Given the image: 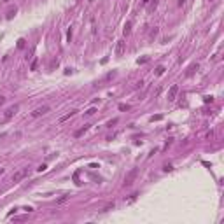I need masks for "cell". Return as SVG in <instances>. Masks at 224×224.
Wrapping results in <instances>:
<instances>
[{
	"instance_id": "1",
	"label": "cell",
	"mask_w": 224,
	"mask_h": 224,
	"mask_svg": "<svg viewBox=\"0 0 224 224\" xmlns=\"http://www.w3.org/2000/svg\"><path fill=\"white\" fill-rule=\"evenodd\" d=\"M124 51H126V42H124V40H117L116 42V49H114V54H116V56H123Z\"/></svg>"
},
{
	"instance_id": "2",
	"label": "cell",
	"mask_w": 224,
	"mask_h": 224,
	"mask_svg": "<svg viewBox=\"0 0 224 224\" xmlns=\"http://www.w3.org/2000/svg\"><path fill=\"white\" fill-rule=\"evenodd\" d=\"M137 173H138V170H137V168H133V170H131V172H130V173L124 177V187H130V186L133 184V180H135Z\"/></svg>"
},
{
	"instance_id": "3",
	"label": "cell",
	"mask_w": 224,
	"mask_h": 224,
	"mask_svg": "<svg viewBox=\"0 0 224 224\" xmlns=\"http://www.w3.org/2000/svg\"><path fill=\"white\" fill-rule=\"evenodd\" d=\"M28 175V168H23V170H18L14 175H12V182H21L25 177Z\"/></svg>"
},
{
	"instance_id": "4",
	"label": "cell",
	"mask_w": 224,
	"mask_h": 224,
	"mask_svg": "<svg viewBox=\"0 0 224 224\" xmlns=\"http://www.w3.org/2000/svg\"><path fill=\"white\" fill-rule=\"evenodd\" d=\"M177 95H179V86L173 84L172 88L168 89V102H173V100L177 98Z\"/></svg>"
},
{
	"instance_id": "5",
	"label": "cell",
	"mask_w": 224,
	"mask_h": 224,
	"mask_svg": "<svg viewBox=\"0 0 224 224\" xmlns=\"http://www.w3.org/2000/svg\"><path fill=\"white\" fill-rule=\"evenodd\" d=\"M47 112H49V107L47 105H42V107L35 109V110L32 112V116L33 117H40V116H44V114H47Z\"/></svg>"
},
{
	"instance_id": "6",
	"label": "cell",
	"mask_w": 224,
	"mask_h": 224,
	"mask_svg": "<svg viewBox=\"0 0 224 224\" xmlns=\"http://www.w3.org/2000/svg\"><path fill=\"white\" fill-rule=\"evenodd\" d=\"M18 110H20V105H12V107H9L7 110H5V114H4V117H5V119H11V117L14 116V114H16Z\"/></svg>"
},
{
	"instance_id": "7",
	"label": "cell",
	"mask_w": 224,
	"mask_h": 224,
	"mask_svg": "<svg viewBox=\"0 0 224 224\" xmlns=\"http://www.w3.org/2000/svg\"><path fill=\"white\" fill-rule=\"evenodd\" d=\"M89 126H91V124H84V126L81 128V130H77V131L74 133V137H75V138H79V137H82V135H84V133H86V131L89 130Z\"/></svg>"
},
{
	"instance_id": "8",
	"label": "cell",
	"mask_w": 224,
	"mask_h": 224,
	"mask_svg": "<svg viewBox=\"0 0 224 224\" xmlns=\"http://www.w3.org/2000/svg\"><path fill=\"white\" fill-rule=\"evenodd\" d=\"M156 7H158V0H149V7H147V11H149V12H152Z\"/></svg>"
},
{
	"instance_id": "9",
	"label": "cell",
	"mask_w": 224,
	"mask_h": 224,
	"mask_svg": "<svg viewBox=\"0 0 224 224\" xmlns=\"http://www.w3.org/2000/svg\"><path fill=\"white\" fill-rule=\"evenodd\" d=\"M196 70H198V63H194V65H191V67H189V70H187V74H186V75H187V77H189V75H193V74H194Z\"/></svg>"
},
{
	"instance_id": "10",
	"label": "cell",
	"mask_w": 224,
	"mask_h": 224,
	"mask_svg": "<svg viewBox=\"0 0 224 224\" xmlns=\"http://www.w3.org/2000/svg\"><path fill=\"white\" fill-rule=\"evenodd\" d=\"M68 198H70V194H63V196H60L58 200H56V205H61V203H65Z\"/></svg>"
},
{
	"instance_id": "11",
	"label": "cell",
	"mask_w": 224,
	"mask_h": 224,
	"mask_svg": "<svg viewBox=\"0 0 224 224\" xmlns=\"http://www.w3.org/2000/svg\"><path fill=\"white\" fill-rule=\"evenodd\" d=\"M114 207H116V203L112 201V203H107L103 208H102V212H109V210H114Z\"/></svg>"
},
{
	"instance_id": "12",
	"label": "cell",
	"mask_w": 224,
	"mask_h": 224,
	"mask_svg": "<svg viewBox=\"0 0 224 224\" xmlns=\"http://www.w3.org/2000/svg\"><path fill=\"white\" fill-rule=\"evenodd\" d=\"M75 112H77V110H70V112H68V114H65V116L61 117V119H60V121H61V123H63V121H67V119H70V117L74 116V114H75Z\"/></svg>"
},
{
	"instance_id": "13",
	"label": "cell",
	"mask_w": 224,
	"mask_h": 224,
	"mask_svg": "<svg viewBox=\"0 0 224 224\" xmlns=\"http://www.w3.org/2000/svg\"><path fill=\"white\" fill-rule=\"evenodd\" d=\"M130 32H131V21H128L124 25V35H130Z\"/></svg>"
},
{
	"instance_id": "14",
	"label": "cell",
	"mask_w": 224,
	"mask_h": 224,
	"mask_svg": "<svg viewBox=\"0 0 224 224\" xmlns=\"http://www.w3.org/2000/svg\"><path fill=\"white\" fill-rule=\"evenodd\" d=\"M14 14H16V7H14V9H11L9 12H7V20H12V18H14Z\"/></svg>"
},
{
	"instance_id": "15",
	"label": "cell",
	"mask_w": 224,
	"mask_h": 224,
	"mask_svg": "<svg viewBox=\"0 0 224 224\" xmlns=\"http://www.w3.org/2000/svg\"><path fill=\"white\" fill-rule=\"evenodd\" d=\"M165 74V67H158L156 68V75H163Z\"/></svg>"
},
{
	"instance_id": "16",
	"label": "cell",
	"mask_w": 224,
	"mask_h": 224,
	"mask_svg": "<svg viewBox=\"0 0 224 224\" xmlns=\"http://www.w3.org/2000/svg\"><path fill=\"white\" fill-rule=\"evenodd\" d=\"M119 110H130V105H124V103H121V105H119Z\"/></svg>"
},
{
	"instance_id": "17",
	"label": "cell",
	"mask_w": 224,
	"mask_h": 224,
	"mask_svg": "<svg viewBox=\"0 0 224 224\" xmlns=\"http://www.w3.org/2000/svg\"><path fill=\"white\" fill-rule=\"evenodd\" d=\"M18 47H25V39H20V40H18Z\"/></svg>"
},
{
	"instance_id": "18",
	"label": "cell",
	"mask_w": 224,
	"mask_h": 224,
	"mask_svg": "<svg viewBox=\"0 0 224 224\" xmlns=\"http://www.w3.org/2000/svg\"><path fill=\"white\" fill-rule=\"evenodd\" d=\"M114 75H116V72H109L107 75H105V79H107V81H109V79H112V77H114Z\"/></svg>"
},
{
	"instance_id": "19",
	"label": "cell",
	"mask_w": 224,
	"mask_h": 224,
	"mask_svg": "<svg viewBox=\"0 0 224 224\" xmlns=\"http://www.w3.org/2000/svg\"><path fill=\"white\" fill-rule=\"evenodd\" d=\"M37 65H39V61H37V60H35V61H33V63H32V70H37Z\"/></svg>"
},
{
	"instance_id": "20",
	"label": "cell",
	"mask_w": 224,
	"mask_h": 224,
	"mask_svg": "<svg viewBox=\"0 0 224 224\" xmlns=\"http://www.w3.org/2000/svg\"><path fill=\"white\" fill-rule=\"evenodd\" d=\"M95 112H96V110H95V109H89L88 112H86V114H88V116H93V114H95Z\"/></svg>"
},
{
	"instance_id": "21",
	"label": "cell",
	"mask_w": 224,
	"mask_h": 224,
	"mask_svg": "<svg viewBox=\"0 0 224 224\" xmlns=\"http://www.w3.org/2000/svg\"><path fill=\"white\" fill-rule=\"evenodd\" d=\"M163 170H165V172H170V170H172V166H170V165H165V166H163Z\"/></svg>"
},
{
	"instance_id": "22",
	"label": "cell",
	"mask_w": 224,
	"mask_h": 224,
	"mask_svg": "<svg viewBox=\"0 0 224 224\" xmlns=\"http://www.w3.org/2000/svg\"><path fill=\"white\" fill-rule=\"evenodd\" d=\"M159 119H161V116H152L151 117V121H159Z\"/></svg>"
},
{
	"instance_id": "23",
	"label": "cell",
	"mask_w": 224,
	"mask_h": 224,
	"mask_svg": "<svg viewBox=\"0 0 224 224\" xmlns=\"http://www.w3.org/2000/svg\"><path fill=\"white\" fill-rule=\"evenodd\" d=\"M46 168H47V166H46V165H40V166H39V172H44Z\"/></svg>"
},
{
	"instance_id": "24",
	"label": "cell",
	"mask_w": 224,
	"mask_h": 224,
	"mask_svg": "<svg viewBox=\"0 0 224 224\" xmlns=\"http://www.w3.org/2000/svg\"><path fill=\"white\" fill-rule=\"evenodd\" d=\"M149 61V58H142V60H138V63H147Z\"/></svg>"
},
{
	"instance_id": "25",
	"label": "cell",
	"mask_w": 224,
	"mask_h": 224,
	"mask_svg": "<svg viewBox=\"0 0 224 224\" xmlns=\"http://www.w3.org/2000/svg\"><path fill=\"white\" fill-rule=\"evenodd\" d=\"M4 102H5V98H4V96H0V107L4 105Z\"/></svg>"
},
{
	"instance_id": "26",
	"label": "cell",
	"mask_w": 224,
	"mask_h": 224,
	"mask_svg": "<svg viewBox=\"0 0 224 224\" xmlns=\"http://www.w3.org/2000/svg\"><path fill=\"white\" fill-rule=\"evenodd\" d=\"M184 4H186V0H179V5H180V7H182Z\"/></svg>"
},
{
	"instance_id": "27",
	"label": "cell",
	"mask_w": 224,
	"mask_h": 224,
	"mask_svg": "<svg viewBox=\"0 0 224 224\" xmlns=\"http://www.w3.org/2000/svg\"><path fill=\"white\" fill-rule=\"evenodd\" d=\"M149 4V0H142V5H147Z\"/></svg>"
},
{
	"instance_id": "28",
	"label": "cell",
	"mask_w": 224,
	"mask_h": 224,
	"mask_svg": "<svg viewBox=\"0 0 224 224\" xmlns=\"http://www.w3.org/2000/svg\"><path fill=\"white\" fill-rule=\"evenodd\" d=\"M0 175H4V168H0Z\"/></svg>"
},
{
	"instance_id": "29",
	"label": "cell",
	"mask_w": 224,
	"mask_h": 224,
	"mask_svg": "<svg viewBox=\"0 0 224 224\" xmlns=\"http://www.w3.org/2000/svg\"><path fill=\"white\" fill-rule=\"evenodd\" d=\"M4 2H9V0H4Z\"/></svg>"
}]
</instances>
